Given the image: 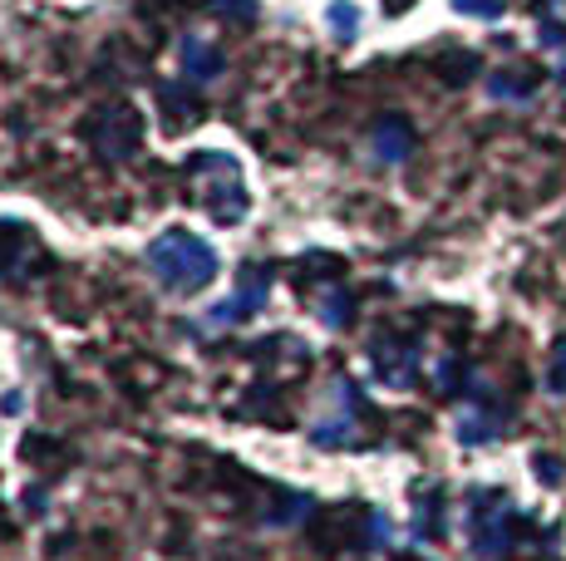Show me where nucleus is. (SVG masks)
<instances>
[{
	"instance_id": "2",
	"label": "nucleus",
	"mask_w": 566,
	"mask_h": 561,
	"mask_svg": "<svg viewBox=\"0 0 566 561\" xmlns=\"http://www.w3.org/2000/svg\"><path fill=\"white\" fill-rule=\"evenodd\" d=\"M468 532H473V552L478 557H503L513 547V502L493 488H478L473 507H468Z\"/></svg>"
},
{
	"instance_id": "12",
	"label": "nucleus",
	"mask_w": 566,
	"mask_h": 561,
	"mask_svg": "<svg viewBox=\"0 0 566 561\" xmlns=\"http://www.w3.org/2000/svg\"><path fill=\"white\" fill-rule=\"evenodd\" d=\"M453 10L478 15V20H497V15H503V0H453Z\"/></svg>"
},
{
	"instance_id": "4",
	"label": "nucleus",
	"mask_w": 566,
	"mask_h": 561,
	"mask_svg": "<svg viewBox=\"0 0 566 561\" xmlns=\"http://www.w3.org/2000/svg\"><path fill=\"white\" fill-rule=\"evenodd\" d=\"M266 290H271V272H261V266H247L242 272V286H237L232 300H222V306L212 310L217 326H237V320L256 316L261 306H266Z\"/></svg>"
},
{
	"instance_id": "3",
	"label": "nucleus",
	"mask_w": 566,
	"mask_h": 561,
	"mask_svg": "<svg viewBox=\"0 0 566 561\" xmlns=\"http://www.w3.org/2000/svg\"><path fill=\"white\" fill-rule=\"evenodd\" d=\"M90 144L94 154L108 158V163H124V158L138 154V138H144V118H138V109H128V104H108V109H99L90 118Z\"/></svg>"
},
{
	"instance_id": "5",
	"label": "nucleus",
	"mask_w": 566,
	"mask_h": 561,
	"mask_svg": "<svg viewBox=\"0 0 566 561\" xmlns=\"http://www.w3.org/2000/svg\"><path fill=\"white\" fill-rule=\"evenodd\" d=\"M375 370H379V380L385 384H395V390H409L413 384V374H419V340H409L405 350H395L389 340H379L375 350Z\"/></svg>"
},
{
	"instance_id": "8",
	"label": "nucleus",
	"mask_w": 566,
	"mask_h": 561,
	"mask_svg": "<svg viewBox=\"0 0 566 561\" xmlns=\"http://www.w3.org/2000/svg\"><path fill=\"white\" fill-rule=\"evenodd\" d=\"M178 55H182V70H188V80H202V84H207V80H217V74L227 70L222 55H217V50L207 45L202 35H188V40H182Z\"/></svg>"
},
{
	"instance_id": "7",
	"label": "nucleus",
	"mask_w": 566,
	"mask_h": 561,
	"mask_svg": "<svg viewBox=\"0 0 566 561\" xmlns=\"http://www.w3.org/2000/svg\"><path fill=\"white\" fill-rule=\"evenodd\" d=\"M30 252H35V236H30V226L0 222V276H15L20 262H30Z\"/></svg>"
},
{
	"instance_id": "11",
	"label": "nucleus",
	"mask_w": 566,
	"mask_h": 561,
	"mask_svg": "<svg viewBox=\"0 0 566 561\" xmlns=\"http://www.w3.org/2000/svg\"><path fill=\"white\" fill-rule=\"evenodd\" d=\"M547 390L552 394H566V336L552 345V360H547Z\"/></svg>"
},
{
	"instance_id": "13",
	"label": "nucleus",
	"mask_w": 566,
	"mask_h": 561,
	"mask_svg": "<svg viewBox=\"0 0 566 561\" xmlns=\"http://www.w3.org/2000/svg\"><path fill=\"white\" fill-rule=\"evenodd\" d=\"M409 6H413V0H385V10H389V15H405Z\"/></svg>"
},
{
	"instance_id": "9",
	"label": "nucleus",
	"mask_w": 566,
	"mask_h": 561,
	"mask_svg": "<svg viewBox=\"0 0 566 561\" xmlns=\"http://www.w3.org/2000/svg\"><path fill=\"white\" fill-rule=\"evenodd\" d=\"M503 424H507V419L497 414V409H473L468 419H459V438H463V444H483V438H493Z\"/></svg>"
},
{
	"instance_id": "6",
	"label": "nucleus",
	"mask_w": 566,
	"mask_h": 561,
	"mask_svg": "<svg viewBox=\"0 0 566 561\" xmlns=\"http://www.w3.org/2000/svg\"><path fill=\"white\" fill-rule=\"evenodd\" d=\"M375 154H379V163H405L413 154V128L399 114H389L385 124L375 128Z\"/></svg>"
},
{
	"instance_id": "1",
	"label": "nucleus",
	"mask_w": 566,
	"mask_h": 561,
	"mask_svg": "<svg viewBox=\"0 0 566 561\" xmlns=\"http://www.w3.org/2000/svg\"><path fill=\"white\" fill-rule=\"evenodd\" d=\"M217 252L202 242V236L182 232V226H172V232H163L154 246H148V272H154L163 286L172 290H202L212 286L217 276Z\"/></svg>"
},
{
	"instance_id": "10",
	"label": "nucleus",
	"mask_w": 566,
	"mask_h": 561,
	"mask_svg": "<svg viewBox=\"0 0 566 561\" xmlns=\"http://www.w3.org/2000/svg\"><path fill=\"white\" fill-rule=\"evenodd\" d=\"M325 20H331V35H335V40H345V45H350L355 35H360V10H355L350 0H335V6L325 10Z\"/></svg>"
}]
</instances>
